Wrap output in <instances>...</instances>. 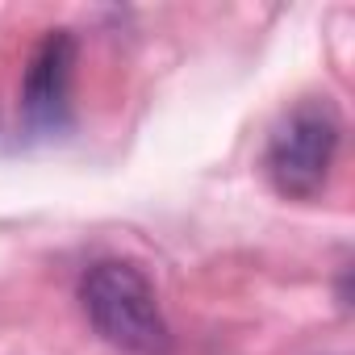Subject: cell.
Masks as SVG:
<instances>
[{"label":"cell","mask_w":355,"mask_h":355,"mask_svg":"<svg viewBox=\"0 0 355 355\" xmlns=\"http://www.w3.org/2000/svg\"><path fill=\"white\" fill-rule=\"evenodd\" d=\"M338 134L343 121L330 101L309 96L284 109L268 130V146H263V171L272 189L293 201L318 197L338 155Z\"/></svg>","instance_id":"2"},{"label":"cell","mask_w":355,"mask_h":355,"mask_svg":"<svg viewBox=\"0 0 355 355\" xmlns=\"http://www.w3.org/2000/svg\"><path fill=\"white\" fill-rule=\"evenodd\" d=\"M71 67H76V42L67 30H55L42 38V46L34 51L30 67H26V84H21V113L30 134L38 138H55L67 130L71 121Z\"/></svg>","instance_id":"3"},{"label":"cell","mask_w":355,"mask_h":355,"mask_svg":"<svg viewBox=\"0 0 355 355\" xmlns=\"http://www.w3.org/2000/svg\"><path fill=\"white\" fill-rule=\"evenodd\" d=\"M80 305L96 334L130 355H167L171 330L159 309L155 284L125 259H101L80 280Z\"/></svg>","instance_id":"1"}]
</instances>
